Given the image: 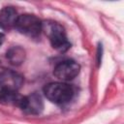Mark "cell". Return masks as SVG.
Wrapping results in <instances>:
<instances>
[{
	"mask_svg": "<svg viewBox=\"0 0 124 124\" xmlns=\"http://www.w3.org/2000/svg\"><path fill=\"white\" fill-rule=\"evenodd\" d=\"M4 40H5V36H4V34H3V33H0V46L3 44Z\"/></svg>",
	"mask_w": 124,
	"mask_h": 124,
	"instance_id": "30bf717a",
	"label": "cell"
},
{
	"mask_svg": "<svg viewBox=\"0 0 124 124\" xmlns=\"http://www.w3.org/2000/svg\"><path fill=\"white\" fill-rule=\"evenodd\" d=\"M23 83V77L17 72L6 70L0 74V88L2 90L16 91Z\"/></svg>",
	"mask_w": 124,
	"mask_h": 124,
	"instance_id": "5b68a950",
	"label": "cell"
},
{
	"mask_svg": "<svg viewBox=\"0 0 124 124\" xmlns=\"http://www.w3.org/2000/svg\"><path fill=\"white\" fill-rule=\"evenodd\" d=\"M17 13L13 7H5L0 11V28L10 30L15 27L17 20Z\"/></svg>",
	"mask_w": 124,
	"mask_h": 124,
	"instance_id": "52a82bcc",
	"label": "cell"
},
{
	"mask_svg": "<svg viewBox=\"0 0 124 124\" xmlns=\"http://www.w3.org/2000/svg\"><path fill=\"white\" fill-rule=\"evenodd\" d=\"M22 96H20L16 91H8L0 90V104L2 105H11V106H20L22 101Z\"/></svg>",
	"mask_w": 124,
	"mask_h": 124,
	"instance_id": "ba28073f",
	"label": "cell"
},
{
	"mask_svg": "<svg viewBox=\"0 0 124 124\" xmlns=\"http://www.w3.org/2000/svg\"><path fill=\"white\" fill-rule=\"evenodd\" d=\"M15 28L27 37L38 38L42 32V21L34 15L25 14L18 16Z\"/></svg>",
	"mask_w": 124,
	"mask_h": 124,
	"instance_id": "3957f363",
	"label": "cell"
},
{
	"mask_svg": "<svg viewBox=\"0 0 124 124\" xmlns=\"http://www.w3.org/2000/svg\"><path fill=\"white\" fill-rule=\"evenodd\" d=\"M7 59L11 64L18 66L25 59V50L20 46H12L7 51Z\"/></svg>",
	"mask_w": 124,
	"mask_h": 124,
	"instance_id": "9c48e42d",
	"label": "cell"
},
{
	"mask_svg": "<svg viewBox=\"0 0 124 124\" xmlns=\"http://www.w3.org/2000/svg\"><path fill=\"white\" fill-rule=\"evenodd\" d=\"M45 96L52 103L63 105L72 100L74 89L71 85L64 82H50L44 87Z\"/></svg>",
	"mask_w": 124,
	"mask_h": 124,
	"instance_id": "7a4b0ae2",
	"label": "cell"
},
{
	"mask_svg": "<svg viewBox=\"0 0 124 124\" xmlns=\"http://www.w3.org/2000/svg\"><path fill=\"white\" fill-rule=\"evenodd\" d=\"M42 31L48 38L53 48L60 52H65L71 47V43L68 41L64 27L53 21L45 20L42 21Z\"/></svg>",
	"mask_w": 124,
	"mask_h": 124,
	"instance_id": "6da1fadb",
	"label": "cell"
},
{
	"mask_svg": "<svg viewBox=\"0 0 124 124\" xmlns=\"http://www.w3.org/2000/svg\"><path fill=\"white\" fill-rule=\"evenodd\" d=\"M19 108L28 114H40L44 109V103L41 96L37 93L30 94L22 98Z\"/></svg>",
	"mask_w": 124,
	"mask_h": 124,
	"instance_id": "8992f818",
	"label": "cell"
},
{
	"mask_svg": "<svg viewBox=\"0 0 124 124\" xmlns=\"http://www.w3.org/2000/svg\"><path fill=\"white\" fill-rule=\"evenodd\" d=\"M80 70V66L74 60H64L56 65L53 75L60 80H71L75 78Z\"/></svg>",
	"mask_w": 124,
	"mask_h": 124,
	"instance_id": "277c9868",
	"label": "cell"
}]
</instances>
